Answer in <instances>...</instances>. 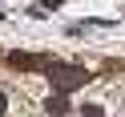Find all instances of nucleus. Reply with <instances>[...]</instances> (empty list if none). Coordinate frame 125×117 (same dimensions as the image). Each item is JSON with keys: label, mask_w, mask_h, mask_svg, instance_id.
I'll return each instance as SVG.
<instances>
[{"label": "nucleus", "mask_w": 125, "mask_h": 117, "mask_svg": "<svg viewBox=\"0 0 125 117\" xmlns=\"http://www.w3.org/2000/svg\"><path fill=\"white\" fill-rule=\"evenodd\" d=\"M65 97H69V93H52V97H49V113H52V117H61V113L69 109V101H65Z\"/></svg>", "instance_id": "obj_3"}, {"label": "nucleus", "mask_w": 125, "mask_h": 117, "mask_svg": "<svg viewBox=\"0 0 125 117\" xmlns=\"http://www.w3.org/2000/svg\"><path fill=\"white\" fill-rule=\"evenodd\" d=\"M49 77H52V85H57V93H69V89H77V85H85V77H89V73L52 61V65H49Z\"/></svg>", "instance_id": "obj_1"}, {"label": "nucleus", "mask_w": 125, "mask_h": 117, "mask_svg": "<svg viewBox=\"0 0 125 117\" xmlns=\"http://www.w3.org/2000/svg\"><path fill=\"white\" fill-rule=\"evenodd\" d=\"M4 109H8V97H4V93H0V117H4Z\"/></svg>", "instance_id": "obj_5"}, {"label": "nucleus", "mask_w": 125, "mask_h": 117, "mask_svg": "<svg viewBox=\"0 0 125 117\" xmlns=\"http://www.w3.org/2000/svg\"><path fill=\"white\" fill-rule=\"evenodd\" d=\"M81 117H105V109L101 105H81Z\"/></svg>", "instance_id": "obj_4"}, {"label": "nucleus", "mask_w": 125, "mask_h": 117, "mask_svg": "<svg viewBox=\"0 0 125 117\" xmlns=\"http://www.w3.org/2000/svg\"><path fill=\"white\" fill-rule=\"evenodd\" d=\"M8 65H16V69H41V65H52V61L32 57V53H8Z\"/></svg>", "instance_id": "obj_2"}]
</instances>
